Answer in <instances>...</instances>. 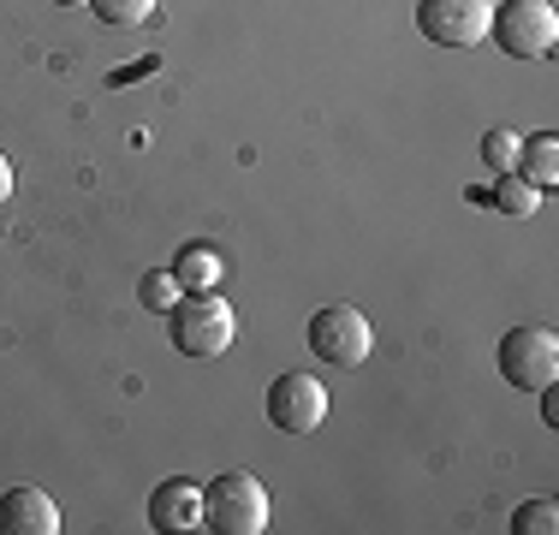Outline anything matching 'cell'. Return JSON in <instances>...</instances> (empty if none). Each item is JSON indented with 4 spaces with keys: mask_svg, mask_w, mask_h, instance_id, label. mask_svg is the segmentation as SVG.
<instances>
[{
    "mask_svg": "<svg viewBox=\"0 0 559 535\" xmlns=\"http://www.w3.org/2000/svg\"><path fill=\"white\" fill-rule=\"evenodd\" d=\"M138 298H143V310H173V304L185 298V286L173 280V268H155V274H143V286H138Z\"/></svg>",
    "mask_w": 559,
    "mask_h": 535,
    "instance_id": "cell-13",
    "label": "cell"
},
{
    "mask_svg": "<svg viewBox=\"0 0 559 535\" xmlns=\"http://www.w3.org/2000/svg\"><path fill=\"white\" fill-rule=\"evenodd\" d=\"M96 7L102 24H114V31H131V24H143L155 12V0H90Z\"/></svg>",
    "mask_w": 559,
    "mask_h": 535,
    "instance_id": "cell-15",
    "label": "cell"
},
{
    "mask_svg": "<svg viewBox=\"0 0 559 535\" xmlns=\"http://www.w3.org/2000/svg\"><path fill=\"white\" fill-rule=\"evenodd\" d=\"M203 530L215 535H262L269 530V488L250 471H226L203 488Z\"/></svg>",
    "mask_w": 559,
    "mask_h": 535,
    "instance_id": "cell-1",
    "label": "cell"
},
{
    "mask_svg": "<svg viewBox=\"0 0 559 535\" xmlns=\"http://www.w3.org/2000/svg\"><path fill=\"white\" fill-rule=\"evenodd\" d=\"M328 405H334L328 387L304 369H286L280 381H269V423L280 435H316L328 423Z\"/></svg>",
    "mask_w": 559,
    "mask_h": 535,
    "instance_id": "cell-6",
    "label": "cell"
},
{
    "mask_svg": "<svg viewBox=\"0 0 559 535\" xmlns=\"http://www.w3.org/2000/svg\"><path fill=\"white\" fill-rule=\"evenodd\" d=\"M500 54L512 60H548L559 43V12L548 0H495V24H488Z\"/></svg>",
    "mask_w": 559,
    "mask_h": 535,
    "instance_id": "cell-3",
    "label": "cell"
},
{
    "mask_svg": "<svg viewBox=\"0 0 559 535\" xmlns=\"http://www.w3.org/2000/svg\"><path fill=\"white\" fill-rule=\"evenodd\" d=\"M310 352L334 369H357L376 352V333H369V316L352 310V304H328V310L310 316Z\"/></svg>",
    "mask_w": 559,
    "mask_h": 535,
    "instance_id": "cell-4",
    "label": "cell"
},
{
    "mask_svg": "<svg viewBox=\"0 0 559 535\" xmlns=\"http://www.w3.org/2000/svg\"><path fill=\"white\" fill-rule=\"evenodd\" d=\"M173 280H179L185 292H215L221 286V257L209 245H185L179 257H173Z\"/></svg>",
    "mask_w": 559,
    "mask_h": 535,
    "instance_id": "cell-12",
    "label": "cell"
},
{
    "mask_svg": "<svg viewBox=\"0 0 559 535\" xmlns=\"http://www.w3.org/2000/svg\"><path fill=\"white\" fill-rule=\"evenodd\" d=\"M495 24V0H417V31L435 48H476Z\"/></svg>",
    "mask_w": 559,
    "mask_h": 535,
    "instance_id": "cell-7",
    "label": "cell"
},
{
    "mask_svg": "<svg viewBox=\"0 0 559 535\" xmlns=\"http://www.w3.org/2000/svg\"><path fill=\"white\" fill-rule=\"evenodd\" d=\"M55 7H90V0H55Z\"/></svg>",
    "mask_w": 559,
    "mask_h": 535,
    "instance_id": "cell-19",
    "label": "cell"
},
{
    "mask_svg": "<svg viewBox=\"0 0 559 535\" xmlns=\"http://www.w3.org/2000/svg\"><path fill=\"white\" fill-rule=\"evenodd\" d=\"M7 197H12V160L0 155V203H7Z\"/></svg>",
    "mask_w": 559,
    "mask_h": 535,
    "instance_id": "cell-18",
    "label": "cell"
},
{
    "mask_svg": "<svg viewBox=\"0 0 559 535\" xmlns=\"http://www.w3.org/2000/svg\"><path fill=\"white\" fill-rule=\"evenodd\" d=\"M167 316H173V345H179L185 357H221L238 333L233 304L215 298V292H185Z\"/></svg>",
    "mask_w": 559,
    "mask_h": 535,
    "instance_id": "cell-2",
    "label": "cell"
},
{
    "mask_svg": "<svg viewBox=\"0 0 559 535\" xmlns=\"http://www.w3.org/2000/svg\"><path fill=\"white\" fill-rule=\"evenodd\" d=\"M542 417H548V423H559V393H554V381L542 387Z\"/></svg>",
    "mask_w": 559,
    "mask_h": 535,
    "instance_id": "cell-17",
    "label": "cell"
},
{
    "mask_svg": "<svg viewBox=\"0 0 559 535\" xmlns=\"http://www.w3.org/2000/svg\"><path fill=\"white\" fill-rule=\"evenodd\" d=\"M518 143H524V138H518L512 126H495V131L483 138V160H488L495 173H512V167H518Z\"/></svg>",
    "mask_w": 559,
    "mask_h": 535,
    "instance_id": "cell-16",
    "label": "cell"
},
{
    "mask_svg": "<svg viewBox=\"0 0 559 535\" xmlns=\"http://www.w3.org/2000/svg\"><path fill=\"white\" fill-rule=\"evenodd\" d=\"M464 197H471V203H488L495 214H512V221H530V214L542 209V197H548V191H536V185L518 179V173H500V185H483V191L471 185Z\"/></svg>",
    "mask_w": 559,
    "mask_h": 535,
    "instance_id": "cell-10",
    "label": "cell"
},
{
    "mask_svg": "<svg viewBox=\"0 0 559 535\" xmlns=\"http://www.w3.org/2000/svg\"><path fill=\"white\" fill-rule=\"evenodd\" d=\"M500 381H512L518 393H542L559 374V340L554 328H512L500 340Z\"/></svg>",
    "mask_w": 559,
    "mask_h": 535,
    "instance_id": "cell-5",
    "label": "cell"
},
{
    "mask_svg": "<svg viewBox=\"0 0 559 535\" xmlns=\"http://www.w3.org/2000/svg\"><path fill=\"white\" fill-rule=\"evenodd\" d=\"M150 530H162V535L203 530V488H197L191 476L155 482V494H150Z\"/></svg>",
    "mask_w": 559,
    "mask_h": 535,
    "instance_id": "cell-8",
    "label": "cell"
},
{
    "mask_svg": "<svg viewBox=\"0 0 559 535\" xmlns=\"http://www.w3.org/2000/svg\"><path fill=\"white\" fill-rule=\"evenodd\" d=\"M559 530V506L554 500H530L512 512V535H554Z\"/></svg>",
    "mask_w": 559,
    "mask_h": 535,
    "instance_id": "cell-14",
    "label": "cell"
},
{
    "mask_svg": "<svg viewBox=\"0 0 559 535\" xmlns=\"http://www.w3.org/2000/svg\"><path fill=\"white\" fill-rule=\"evenodd\" d=\"M518 179H530L536 191H554L559 185V138L554 131H536V138H524L518 143Z\"/></svg>",
    "mask_w": 559,
    "mask_h": 535,
    "instance_id": "cell-11",
    "label": "cell"
},
{
    "mask_svg": "<svg viewBox=\"0 0 559 535\" xmlns=\"http://www.w3.org/2000/svg\"><path fill=\"white\" fill-rule=\"evenodd\" d=\"M60 506L43 488H7L0 494V535H55Z\"/></svg>",
    "mask_w": 559,
    "mask_h": 535,
    "instance_id": "cell-9",
    "label": "cell"
}]
</instances>
